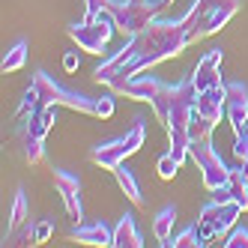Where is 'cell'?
Wrapping results in <instances>:
<instances>
[{"label": "cell", "instance_id": "obj_1", "mask_svg": "<svg viewBox=\"0 0 248 248\" xmlns=\"http://www.w3.org/2000/svg\"><path fill=\"white\" fill-rule=\"evenodd\" d=\"M144 123H135V126L126 132V138H117V140H108V144H99L93 147L90 153V162L99 165L102 170H117L123 162H126L129 155H135L140 147H144Z\"/></svg>", "mask_w": 248, "mask_h": 248}, {"label": "cell", "instance_id": "obj_2", "mask_svg": "<svg viewBox=\"0 0 248 248\" xmlns=\"http://www.w3.org/2000/svg\"><path fill=\"white\" fill-rule=\"evenodd\" d=\"M191 158L198 162V170H201V180L209 191H216L221 186L230 183V168L221 162V155L212 150L209 138L203 140H191Z\"/></svg>", "mask_w": 248, "mask_h": 248}, {"label": "cell", "instance_id": "obj_3", "mask_svg": "<svg viewBox=\"0 0 248 248\" xmlns=\"http://www.w3.org/2000/svg\"><path fill=\"white\" fill-rule=\"evenodd\" d=\"M30 84L39 90L42 105H66V108H72V111H81V114L96 117V99H87V96H81V93L63 90V87H60L57 81H51L45 72H36Z\"/></svg>", "mask_w": 248, "mask_h": 248}, {"label": "cell", "instance_id": "obj_4", "mask_svg": "<svg viewBox=\"0 0 248 248\" xmlns=\"http://www.w3.org/2000/svg\"><path fill=\"white\" fill-rule=\"evenodd\" d=\"M158 6H162V0L158 3H153V0H123V3H114L117 30L123 36H138L144 27L153 24V15Z\"/></svg>", "mask_w": 248, "mask_h": 248}, {"label": "cell", "instance_id": "obj_5", "mask_svg": "<svg viewBox=\"0 0 248 248\" xmlns=\"http://www.w3.org/2000/svg\"><path fill=\"white\" fill-rule=\"evenodd\" d=\"M114 30L117 27L102 24V21H81V24L69 27V39L78 42V48L87 51V54H102V48L108 45V39H111Z\"/></svg>", "mask_w": 248, "mask_h": 248}, {"label": "cell", "instance_id": "obj_6", "mask_svg": "<svg viewBox=\"0 0 248 248\" xmlns=\"http://www.w3.org/2000/svg\"><path fill=\"white\" fill-rule=\"evenodd\" d=\"M239 216H242V206L233 203L230 198H224V201L212 198V201L201 209V218L216 227V233H218V236H227L230 230L236 227V218H239Z\"/></svg>", "mask_w": 248, "mask_h": 248}, {"label": "cell", "instance_id": "obj_7", "mask_svg": "<svg viewBox=\"0 0 248 248\" xmlns=\"http://www.w3.org/2000/svg\"><path fill=\"white\" fill-rule=\"evenodd\" d=\"M221 60H224V51L221 48H209L206 54L198 60V66H194V75H191V84H194V90L203 93L209 90V87H216L221 84Z\"/></svg>", "mask_w": 248, "mask_h": 248}, {"label": "cell", "instance_id": "obj_8", "mask_svg": "<svg viewBox=\"0 0 248 248\" xmlns=\"http://www.w3.org/2000/svg\"><path fill=\"white\" fill-rule=\"evenodd\" d=\"M198 114L212 129L218 126L221 117H227V84H216V87H209V90L198 93Z\"/></svg>", "mask_w": 248, "mask_h": 248}, {"label": "cell", "instance_id": "obj_9", "mask_svg": "<svg viewBox=\"0 0 248 248\" xmlns=\"http://www.w3.org/2000/svg\"><path fill=\"white\" fill-rule=\"evenodd\" d=\"M54 186L60 191V198H63V206L69 212V218H75V221H84V206H81V180L75 173H69V170H54Z\"/></svg>", "mask_w": 248, "mask_h": 248}, {"label": "cell", "instance_id": "obj_10", "mask_svg": "<svg viewBox=\"0 0 248 248\" xmlns=\"http://www.w3.org/2000/svg\"><path fill=\"white\" fill-rule=\"evenodd\" d=\"M227 120L236 135L248 126V90L239 81L227 84Z\"/></svg>", "mask_w": 248, "mask_h": 248}, {"label": "cell", "instance_id": "obj_11", "mask_svg": "<svg viewBox=\"0 0 248 248\" xmlns=\"http://www.w3.org/2000/svg\"><path fill=\"white\" fill-rule=\"evenodd\" d=\"M168 84H162L158 78H147V75H135L132 81H126L120 87V96H129L135 102H153Z\"/></svg>", "mask_w": 248, "mask_h": 248}, {"label": "cell", "instance_id": "obj_12", "mask_svg": "<svg viewBox=\"0 0 248 248\" xmlns=\"http://www.w3.org/2000/svg\"><path fill=\"white\" fill-rule=\"evenodd\" d=\"M72 239L75 242H84V245L105 248V245H114V230L105 224V221H90V224L78 221V227L72 230Z\"/></svg>", "mask_w": 248, "mask_h": 248}, {"label": "cell", "instance_id": "obj_13", "mask_svg": "<svg viewBox=\"0 0 248 248\" xmlns=\"http://www.w3.org/2000/svg\"><path fill=\"white\" fill-rule=\"evenodd\" d=\"M114 245L117 248H140L144 245V236H140L138 227H135V216H129V212L114 227Z\"/></svg>", "mask_w": 248, "mask_h": 248}, {"label": "cell", "instance_id": "obj_14", "mask_svg": "<svg viewBox=\"0 0 248 248\" xmlns=\"http://www.w3.org/2000/svg\"><path fill=\"white\" fill-rule=\"evenodd\" d=\"M173 221H176V206H162L153 218V233L158 242H168L173 236Z\"/></svg>", "mask_w": 248, "mask_h": 248}, {"label": "cell", "instance_id": "obj_15", "mask_svg": "<svg viewBox=\"0 0 248 248\" xmlns=\"http://www.w3.org/2000/svg\"><path fill=\"white\" fill-rule=\"evenodd\" d=\"M114 176H117V183H120V188L126 191V198L135 203V206H140L144 203V194H140V186H138V180H135V173L126 168V162H123L117 170H114Z\"/></svg>", "mask_w": 248, "mask_h": 248}, {"label": "cell", "instance_id": "obj_16", "mask_svg": "<svg viewBox=\"0 0 248 248\" xmlns=\"http://www.w3.org/2000/svg\"><path fill=\"white\" fill-rule=\"evenodd\" d=\"M21 138V155H24V162L30 165H39L42 162V153H45V140L42 138H33V135H18Z\"/></svg>", "mask_w": 248, "mask_h": 248}, {"label": "cell", "instance_id": "obj_17", "mask_svg": "<svg viewBox=\"0 0 248 248\" xmlns=\"http://www.w3.org/2000/svg\"><path fill=\"white\" fill-rule=\"evenodd\" d=\"M27 63V42H15L12 51H6V57H3V72H18V69Z\"/></svg>", "mask_w": 248, "mask_h": 248}, {"label": "cell", "instance_id": "obj_18", "mask_svg": "<svg viewBox=\"0 0 248 248\" xmlns=\"http://www.w3.org/2000/svg\"><path fill=\"white\" fill-rule=\"evenodd\" d=\"M21 224H27V201H24V188H18V194H15V203H12V218H9V230H6V233L18 230Z\"/></svg>", "mask_w": 248, "mask_h": 248}, {"label": "cell", "instance_id": "obj_19", "mask_svg": "<svg viewBox=\"0 0 248 248\" xmlns=\"http://www.w3.org/2000/svg\"><path fill=\"white\" fill-rule=\"evenodd\" d=\"M162 245H173V248H186V245H201V233H198V224H191L186 230H180L176 236H170L168 242Z\"/></svg>", "mask_w": 248, "mask_h": 248}, {"label": "cell", "instance_id": "obj_20", "mask_svg": "<svg viewBox=\"0 0 248 248\" xmlns=\"http://www.w3.org/2000/svg\"><path fill=\"white\" fill-rule=\"evenodd\" d=\"M227 198L233 201V203H239L242 212H245V209H248V183L236 180V176H230V183H227Z\"/></svg>", "mask_w": 248, "mask_h": 248}, {"label": "cell", "instance_id": "obj_21", "mask_svg": "<svg viewBox=\"0 0 248 248\" xmlns=\"http://www.w3.org/2000/svg\"><path fill=\"white\" fill-rule=\"evenodd\" d=\"M176 170H180V162H176V158H173L170 153L158 158V176H162V180H173Z\"/></svg>", "mask_w": 248, "mask_h": 248}, {"label": "cell", "instance_id": "obj_22", "mask_svg": "<svg viewBox=\"0 0 248 248\" xmlns=\"http://www.w3.org/2000/svg\"><path fill=\"white\" fill-rule=\"evenodd\" d=\"M224 248H248V230L245 227H233L224 236Z\"/></svg>", "mask_w": 248, "mask_h": 248}, {"label": "cell", "instance_id": "obj_23", "mask_svg": "<svg viewBox=\"0 0 248 248\" xmlns=\"http://www.w3.org/2000/svg\"><path fill=\"white\" fill-rule=\"evenodd\" d=\"M51 233H54V218H45V221H39V224H36V245L48 242V239H51Z\"/></svg>", "mask_w": 248, "mask_h": 248}, {"label": "cell", "instance_id": "obj_24", "mask_svg": "<svg viewBox=\"0 0 248 248\" xmlns=\"http://www.w3.org/2000/svg\"><path fill=\"white\" fill-rule=\"evenodd\" d=\"M111 114H114V96H102V99H96V117L108 120Z\"/></svg>", "mask_w": 248, "mask_h": 248}, {"label": "cell", "instance_id": "obj_25", "mask_svg": "<svg viewBox=\"0 0 248 248\" xmlns=\"http://www.w3.org/2000/svg\"><path fill=\"white\" fill-rule=\"evenodd\" d=\"M78 66H81L78 51H66V54H63V69H66V72H78Z\"/></svg>", "mask_w": 248, "mask_h": 248}, {"label": "cell", "instance_id": "obj_26", "mask_svg": "<svg viewBox=\"0 0 248 248\" xmlns=\"http://www.w3.org/2000/svg\"><path fill=\"white\" fill-rule=\"evenodd\" d=\"M165 3H170V0H162V6H165Z\"/></svg>", "mask_w": 248, "mask_h": 248}]
</instances>
